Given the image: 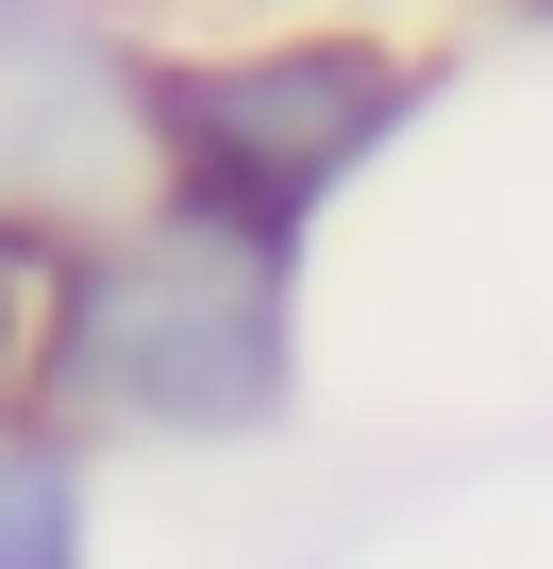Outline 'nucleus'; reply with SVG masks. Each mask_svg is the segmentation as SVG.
<instances>
[{"instance_id":"nucleus-1","label":"nucleus","mask_w":553,"mask_h":569,"mask_svg":"<svg viewBox=\"0 0 553 569\" xmlns=\"http://www.w3.org/2000/svg\"><path fill=\"white\" fill-rule=\"evenodd\" d=\"M303 402V268L201 234V218H118L68 268V319H51V419H118V436H268Z\"/></svg>"},{"instance_id":"nucleus-2","label":"nucleus","mask_w":553,"mask_h":569,"mask_svg":"<svg viewBox=\"0 0 553 569\" xmlns=\"http://www.w3.org/2000/svg\"><path fill=\"white\" fill-rule=\"evenodd\" d=\"M419 101H436V51H403V34H251V51H168V68H151V201L303 268L319 201H336Z\"/></svg>"},{"instance_id":"nucleus-3","label":"nucleus","mask_w":553,"mask_h":569,"mask_svg":"<svg viewBox=\"0 0 553 569\" xmlns=\"http://www.w3.org/2000/svg\"><path fill=\"white\" fill-rule=\"evenodd\" d=\"M151 218V68L85 0H0V218L34 234H118Z\"/></svg>"},{"instance_id":"nucleus-4","label":"nucleus","mask_w":553,"mask_h":569,"mask_svg":"<svg viewBox=\"0 0 553 569\" xmlns=\"http://www.w3.org/2000/svg\"><path fill=\"white\" fill-rule=\"evenodd\" d=\"M0 569H101V469L68 419L0 436Z\"/></svg>"},{"instance_id":"nucleus-5","label":"nucleus","mask_w":553,"mask_h":569,"mask_svg":"<svg viewBox=\"0 0 553 569\" xmlns=\"http://www.w3.org/2000/svg\"><path fill=\"white\" fill-rule=\"evenodd\" d=\"M536 18H553V0H536Z\"/></svg>"}]
</instances>
